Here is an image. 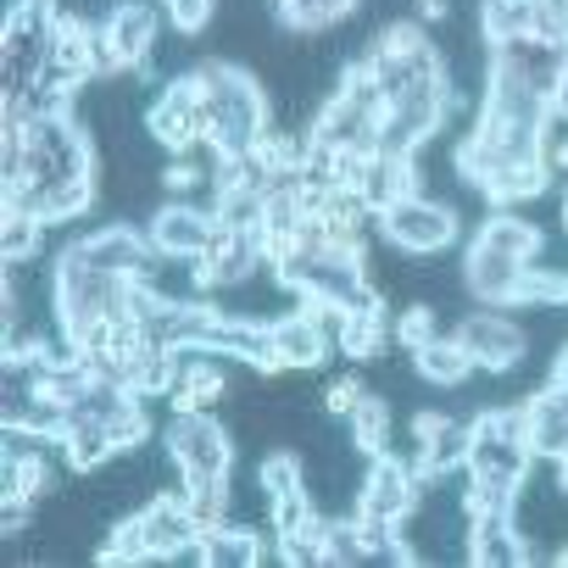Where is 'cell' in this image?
I'll return each instance as SVG.
<instances>
[{
    "mask_svg": "<svg viewBox=\"0 0 568 568\" xmlns=\"http://www.w3.org/2000/svg\"><path fill=\"white\" fill-rule=\"evenodd\" d=\"M273 352H278V368H318V363H329V352H335V329H329V318L313 313V307L278 313V318H273Z\"/></svg>",
    "mask_w": 568,
    "mask_h": 568,
    "instance_id": "cell-11",
    "label": "cell"
},
{
    "mask_svg": "<svg viewBox=\"0 0 568 568\" xmlns=\"http://www.w3.org/2000/svg\"><path fill=\"white\" fill-rule=\"evenodd\" d=\"M562 234H568V195H562Z\"/></svg>",
    "mask_w": 568,
    "mask_h": 568,
    "instance_id": "cell-36",
    "label": "cell"
},
{
    "mask_svg": "<svg viewBox=\"0 0 568 568\" xmlns=\"http://www.w3.org/2000/svg\"><path fill=\"white\" fill-rule=\"evenodd\" d=\"M546 168H551V179H568V134L546 140Z\"/></svg>",
    "mask_w": 568,
    "mask_h": 568,
    "instance_id": "cell-32",
    "label": "cell"
},
{
    "mask_svg": "<svg viewBox=\"0 0 568 568\" xmlns=\"http://www.w3.org/2000/svg\"><path fill=\"white\" fill-rule=\"evenodd\" d=\"M0 223H7V229H0V256H7V267H29V262L40 256V245H45V217H34V212H7Z\"/></svg>",
    "mask_w": 568,
    "mask_h": 568,
    "instance_id": "cell-23",
    "label": "cell"
},
{
    "mask_svg": "<svg viewBox=\"0 0 568 568\" xmlns=\"http://www.w3.org/2000/svg\"><path fill=\"white\" fill-rule=\"evenodd\" d=\"M524 307H568V267H524V278H518V296H513V313H524Z\"/></svg>",
    "mask_w": 568,
    "mask_h": 568,
    "instance_id": "cell-22",
    "label": "cell"
},
{
    "mask_svg": "<svg viewBox=\"0 0 568 568\" xmlns=\"http://www.w3.org/2000/svg\"><path fill=\"white\" fill-rule=\"evenodd\" d=\"M546 184H551V168H546V162H501V168L479 184V195L496 201V206H518V201L540 195Z\"/></svg>",
    "mask_w": 568,
    "mask_h": 568,
    "instance_id": "cell-19",
    "label": "cell"
},
{
    "mask_svg": "<svg viewBox=\"0 0 568 568\" xmlns=\"http://www.w3.org/2000/svg\"><path fill=\"white\" fill-rule=\"evenodd\" d=\"M390 341V318H385V296H379V284H363V296L341 313V329H335V346L341 357L352 363H374Z\"/></svg>",
    "mask_w": 568,
    "mask_h": 568,
    "instance_id": "cell-13",
    "label": "cell"
},
{
    "mask_svg": "<svg viewBox=\"0 0 568 568\" xmlns=\"http://www.w3.org/2000/svg\"><path fill=\"white\" fill-rule=\"evenodd\" d=\"M524 435H529V452H535L540 463L568 457V402H562L551 385H540V390L524 402Z\"/></svg>",
    "mask_w": 568,
    "mask_h": 568,
    "instance_id": "cell-14",
    "label": "cell"
},
{
    "mask_svg": "<svg viewBox=\"0 0 568 568\" xmlns=\"http://www.w3.org/2000/svg\"><path fill=\"white\" fill-rule=\"evenodd\" d=\"M201 551H206V568H256V562L278 557V551H267L262 529H251L240 518H229L212 535H201Z\"/></svg>",
    "mask_w": 568,
    "mask_h": 568,
    "instance_id": "cell-15",
    "label": "cell"
},
{
    "mask_svg": "<svg viewBox=\"0 0 568 568\" xmlns=\"http://www.w3.org/2000/svg\"><path fill=\"white\" fill-rule=\"evenodd\" d=\"M262 206H267V190L256 184H234L212 201V217L229 223V229H262Z\"/></svg>",
    "mask_w": 568,
    "mask_h": 568,
    "instance_id": "cell-26",
    "label": "cell"
},
{
    "mask_svg": "<svg viewBox=\"0 0 568 568\" xmlns=\"http://www.w3.org/2000/svg\"><path fill=\"white\" fill-rule=\"evenodd\" d=\"M413 7H418V18H424V23H440V18L452 12V0H413Z\"/></svg>",
    "mask_w": 568,
    "mask_h": 568,
    "instance_id": "cell-33",
    "label": "cell"
},
{
    "mask_svg": "<svg viewBox=\"0 0 568 568\" xmlns=\"http://www.w3.org/2000/svg\"><path fill=\"white\" fill-rule=\"evenodd\" d=\"M256 490H262L267 507H273L278 496H291V490H307V468H302V457H296V452H267L262 468H256Z\"/></svg>",
    "mask_w": 568,
    "mask_h": 568,
    "instance_id": "cell-24",
    "label": "cell"
},
{
    "mask_svg": "<svg viewBox=\"0 0 568 568\" xmlns=\"http://www.w3.org/2000/svg\"><path fill=\"white\" fill-rule=\"evenodd\" d=\"M551 118L568 123V73H562V84H557V95H551Z\"/></svg>",
    "mask_w": 568,
    "mask_h": 568,
    "instance_id": "cell-34",
    "label": "cell"
},
{
    "mask_svg": "<svg viewBox=\"0 0 568 568\" xmlns=\"http://www.w3.org/2000/svg\"><path fill=\"white\" fill-rule=\"evenodd\" d=\"M418 429H424V474L468 468V440H474V429H468V424L440 418V413H418Z\"/></svg>",
    "mask_w": 568,
    "mask_h": 568,
    "instance_id": "cell-16",
    "label": "cell"
},
{
    "mask_svg": "<svg viewBox=\"0 0 568 568\" xmlns=\"http://www.w3.org/2000/svg\"><path fill=\"white\" fill-rule=\"evenodd\" d=\"M162 446L179 468V479H212V474H234V440L229 429L212 418V407H190L173 413V424L162 429Z\"/></svg>",
    "mask_w": 568,
    "mask_h": 568,
    "instance_id": "cell-4",
    "label": "cell"
},
{
    "mask_svg": "<svg viewBox=\"0 0 568 568\" xmlns=\"http://www.w3.org/2000/svg\"><path fill=\"white\" fill-rule=\"evenodd\" d=\"M490 68L518 73L535 95L551 101L557 84H562V73H568V45H562V40H540V34H518V40L490 45Z\"/></svg>",
    "mask_w": 568,
    "mask_h": 568,
    "instance_id": "cell-8",
    "label": "cell"
},
{
    "mask_svg": "<svg viewBox=\"0 0 568 568\" xmlns=\"http://www.w3.org/2000/svg\"><path fill=\"white\" fill-rule=\"evenodd\" d=\"M363 396H368V385H363L357 374H346V379H335V385H329L318 402H324V413H329V418H346V413H352Z\"/></svg>",
    "mask_w": 568,
    "mask_h": 568,
    "instance_id": "cell-31",
    "label": "cell"
},
{
    "mask_svg": "<svg viewBox=\"0 0 568 568\" xmlns=\"http://www.w3.org/2000/svg\"><path fill=\"white\" fill-rule=\"evenodd\" d=\"M57 18V0H12L7 23H0V101H23L34 90V79L51 62Z\"/></svg>",
    "mask_w": 568,
    "mask_h": 568,
    "instance_id": "cell-1",
    "label": "cell"
},
{
    "mask_svg": "<svg viewBox=\"0 0 568 568\" xmlns=\"http://www.w3.org/2000/svg\"><path fill=\"white\" fill-rule=\"evenodd\" d=\"M346 429H352V446L363 452V457H379V452H390V440H396V429H390V402L385 396H363L352 413H346Z\"/></svg>",
    "mask_w": 568,
    "mask_h": 568,
    "instance_id": "cell-20",
    "label": "cell"
},
{
    "mask_svg": "<svg viewBox=\"0 0 568 568\" xmlns=\"http://www.w3.org/2000/svg\"><path fill=\"white\" fill-rule=\"evenodd\" d=\"M267 267V240L262 229H229L217 223L206 251H201V278H206V291H234V284L256 278Z\"/></svg>",
    "mask_w": 568,
    "mask_h": 568,
    "instance_id": "cell-7",
    "label": "cell"
},
{
    "mask_svg": "<svg viewBox=\"0 0 568 568\" xmlns=\"http://www.w3.org/2000/svg\"><path fill=\"white\" fill-rule=\"evenodd\" d=\"M479 34L485 45L535 34V0H479Z\"/></svg>",
    "mask_w": 568,
    "mask_h": 568,
    "instance_id": "cell-21",
    "label": "cell"
},
{
    "mask_svg": "<svg viewBox=\"0 0 568 568\" xmlns=\"http://www.w3.org/2000/svg\"><path fill=\"white\" fill-rule=\"evenodd\" d=\"M374 229H379V240L396 245L402 256H440V251L457 240L463 217H457V206H446V201H435V195L424 190V195H402V201H390L385 212H374Z\"/></svg>",
    "mask_w": 568,
    "mask_h": 568,
    "instance_id": "cell-3",
    "label": "cell"
},
{
    "mask_svg": "<svg viewBox=\"0 0 568 568\" xmlns=\"http://www.w3.org/2000/svg\"><path fill=\"white\" fill-rule=\"evenodd\" d=\"M324 546H329V562H341V568L374 562V557H368V540H363V524H357V513H352V518H329V535H324Z\"/></svg>",
    "mask_w": 568,
    "mask_h": 568,
    "instance_id": "cell-28",
    "label": "cell"
},
{
    "mask_svg": "<svg viewBox=\"0 0 568 568\" xmlns=\"http://www.w3.org/2000/svg\"><path fill=\"white\" fill-rule=\"evenodd\" d=\"M162 12L179 34H201L206 18H212V0H162Z\"/></svg>",
    "mask_w": 568,
    "mask_h": 568,
    "instance_id": "cell-30",
    "label": "cell"
},
{
    "mask_svg": "<svg viewBox=\"0 0 568 568\" xmlns=\"http://www.w3.org/2000/svg\"><path fill=\"white\" fill-rule=\"evenodd\" d=\"M390 335H396V346L413 357L418 346H429L440 329H435V307H424V302H407L402 313H396V324H390Z\"/></svg>",
    "mask_w": 568,
    "mask_h": 568,
    "instance_id": "cell-29",
    "label": "cell"
},
{
    "mask_svg": "<svg viewBox=\"0 0 568 568\" xmlns=\"http://www.w3.org/2000/svg\"><path fill=\"white\" fill-rule=\"evenodd\" d=\"M418 490H424V474H418L402 452H379V457H368V468H363V479H357V507H352V513L402 524V518L418 507Z\"/></svg>",
    "mask_w": 568,
    "mask_h": 568,
    "instance_id": "cell-6",
    "label": "cell"
},
{
    "mask_svg": "<svg viewBox=\"0 0 568 568\" xmlns=\"http://www.w3.org/2000/svg\"><path fill=\"white\" fill-rule=\"evenodd\" d=\"M524 267H529V262L501 256V251H490V245H479V240H468V251H463V284H468V296L485 302V307H507V313H513V296H518Z\"/></svg>",
    "mask_w": 568,
    "mask_h": 568,
    "instance_id": "cell-12",
    "label": "cell"
},
{
    "mask_svg": "<svg viewBox=\"0 0 568 568\" xmlns=\"http://www.w3.org/2000/svg\"><path fill=\"white\" fill-rule=\"evenodd\" d=\"M457 346L474 357L479 374H518L524 368V352H529V335L524 324L507 313V307H485V313H468L457 318Z\"/></svg>",
    "mask_w": 568,
    "mask_h": 568,
    "instance_id": "cell-5",
    "label": "cell"
},
{
    "mask_svg": "<svg viewBox=\"0 0 568 568\" xmlns=\"http://www.w3.org/2000/svg\"><path fill=\"white\" fill-rule=\"evenodd\" d=\"M474 240L490 245V251H501V256H518V262H535V256L546 251V234H540L529 217L507 212V206H496V212L474 229Z\"/></svg>",
    "mask_w": 568,
    "mask_h": 568,
    "instance_id": "cell-17",
    "label": "cell"
},
{
    "mask_svg": "<svg viewBox=\"0 0 568 568\" xmlns=\"http://www.w3.org/2000/svg\"><path fill=\"white\" fill-rule=\"evenodd\" d=\"M212 229H217L212 206H201V201H173V195L145 217V234H151V245H156L162 256H201L206 240H212Z\"/></svg>",
    "mask_w": 568,
    "mask_h": 568,
    "instance_id": "cell-10",
    "label": "cell"
},
{
    "mask_svg": "<svg viewBox=\"0 0 568 568\" xmlns=\"http://www.w3.org/2000/svg\"><path fill=\"white\" fill-rule=\"evenodd\" d=\"M29 184H68V179H95V140L90 129L68 118H34L29 123V156H23Z\"/></svg>",
    "mask_w": 568,
    "mask_h": 568,
    "instance_id": "cell-2",
    "label": "cell"
},
{
    "mask_svg": "<svg viewBox=\"0 0 568 568\" xmlns=\"http://www.w3.org/2000/svg\"><path fill=\"white\" fill-rule=\"evenodd\" d=\"M324 535H329V518H313V524L296 529V535H278V562H291V568H324V562H329Z\"/></svg>",
    "mask_w": 568,
    "mask_h": 568,
    "instance_id": "cell-25",
    "label": "cell"
},
{
    "mask_svg": "<svg viewBox=\"0 0 568 568\" xmlns=\"http://www.w3.org/2000/svg\"><path fill=\"white\" fill-rule=\"evenodd\" d=\"M557 474H562V485H568V457H557Z\"/></svg>",
    "mask_w": 568,
    "mask_h": 568,
    "instance_id": "cell-35",
    "label": "cell"
},
{
    "mask_svg": "<svg viewBox=\"0 0 568 568\" xmlns=\"http://www.w3.org/2000/svg\"><path fill=\"white\" fill-rule=\"evenodd\" d=\"M413 374H418L424 385H440V390H446V385H463V379L479 374V368H474V357L457 346V335H435L429 346L413 352Z\"/></svg>",
    "mask_w": 568,
    "mask_h": 568,
    "instance_id": "cell-18",
    "label": "cell"
},
{
    "mask_svg": "<svg viewBox=\"0 0 568 568\" xmlns=\"http://www.w3.org/2000/svg\"><path fill=\"white\" fill-rule=\"evenodd\" d=\"M357 12V0H302L296 12H284L278 23L291 29V34H324V29H335V23H346Z\"/></svg>",
    "mask_w": 568,
    "mask_h": 568,
    "instance_id": "cell-27",
    "label": "cell"
},
{
    "mask_svg": "<svg viewBox=\"0 0 568 568\" xmlns=\"http://www.w3.org/2000/svg\"><path fill=\"white\" fill-rule=\"evenodd\" d=\"M134 529H140L151 562H173L190 540H201V529H195V518L184 507V490H162L145 507H134Z\"/></svg>",
    "mask_w": 568,
    "mask_h": 568,
    "instance_id": "cell-9",
    "label": "cell"
}]
</instances>
